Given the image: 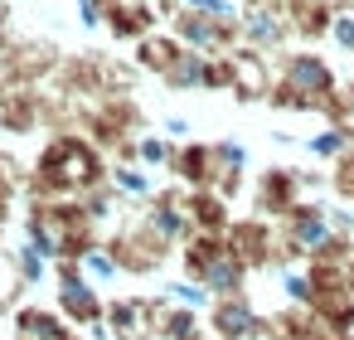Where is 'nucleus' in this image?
<instances>
[{"label":"nucleus","instance_id":"f257e3e1","mask_svg":"<svg viewBox=\"0 0 354 340\" xmlns=\"http://www.w3.org/2000/svg\"><path fill=\"white\" fill-rule=\"evenodd\" d=\"M330 88H335V73H330V64H325V59L301 54V59H291V64H286V93H281V98L306 102V98H325Z\"/></svg>","mask_w":354,"mask_h":340},{"label":"nucleus","instance_id":"f03ea898","mask_svg":"<svg viewBox=\"0 0 354 340\" xmlns=\"http://www.w3.org/2000/svg\"><path fill=\"white\" fill-rule=\"evenodd\" d=\"M59 306H64V316L78 321V325H88V321L102 316V301H97L93 282H88L73 262H64V272H59Z\"/></svg>","mask_w":354,"mask_h":340},{"label":"nucleus","instance_id":"7ed1b4c3","mask_svg":"<svg viewBox=\"0 0 354 340\" xmlns=\"http://www.w3.org/2000/svg\"><path fill=\"white\" fill-rule=\"evenodd\" d=\"M175 39H180L185 49H194V54H218V49L233 44L228 25H218V20H209V15H194V10H185V15L175 20Z\"/></svg>","mask_w":354,"mask_h":340},{"label":"nucleus","instance_id":"20e7f679","mask_svg":"<svg viewBox=\"0 0 354 340\" xmlns=\"http://www.w3.org/2000/svg\"><path fill=\"white\" fill-rule=\"evenodd\" d=\"M209 311H214V325H218L223 340H243V335L262 330V316H257V306L248 296H218Z\"/></svg>","mask_w":354,"mask_h":340},{"label":"nucleus","instance_id":"39448f33","mask_svg":"<svg viewBox=\"0 0 354 340\" xmlns=\"http://www.w3.org/2000/svg\"><path fill=\"white\" fill-rule=\"evenodd\" d=\"M291 238H296V248H310V253H325V248L339 243L330 233V224H325V204H315V209L296 204L291 209Z\"/></svg>","mask_w":354,"mask_h":340},{"label":"nucleus","instance_id":"423d86ee","mask_svg":"<svg viewBox=\"0 0 354 340\" xmlns=\"http://www.w3.org/2000/svg\"><path fill=\"white\" fill-rule=\"evenodd\" d=\"M194 282H204L214 301H218V296H233V292H238V282H243V262H238V258H228V253H214V258L199 267V277H194Z\"/></svg>","mask_w":354,"mask_h":340},{"label":"nucleus","instance_id":"0eeeda50","mask_svg":"<svg viewBox=\"0 0 354 340\" xmlns=\"http://www.w3.org/2000/svg\"><path fill=\"white\" fill-rule=\"evenodd\" d=\"M243 35H248V44L267 49V44H281L286 25H281V15H272L267 6H252V10L243 15Z\"/></svg>","mask_w":354,"mask_h":340},{"label":"nucleus","instance_id":"6e6552de","mask_svg":"<svg viewBox=\"0 0 354 340\" xmlns=\"http://www.w3.org/2000/svg\"><path fill=\"white\" fill-rule=\"evenodd\" d=\"M189 224H194V219H189L175 199H160V204L151 209V229H156V238H185Z\"/></svg>","mask_w":354,"mask_h":340},{"label":"nucleus","instance_id":"1a4fd4ad","mask_svg":"<svg viewBox=\"0 0 354 340\" xmlns=\"http://www.w3.org/2000/svg\"><path fill=\"white\" fill-rule=\"evenodd\" d=\"M78 272H83V277H88L93 287H112V282H117V272H122V262H117V258H112L107 248H88V253H83V267H78Z\"/></svg>","mask_w":354,"mask_h":340},{"label":"nucleus","instance_id":"9d476101","mask_svg":"<svg viewBox=\"0 0 354 340\" xmlns=\"http://www.w3.org/2000/svg\"><path fill=\"white\" fill-rule=\"evenodd\" d=\"M20 335H25V340H68L64 325H59L49 311H20Z\"/></svg>","mask_w":354,"mask_h":340},{"label":"nucleus","instance_id":"9b49d317","mask_svg":"<svg viewBox=\"0 0 354 340\" xmlns=\"http://www.w3.org/2000/svg\"><path fill=\"white\" fill-rule=\"evenodd\" d=\"M165 296H170V301H180V306H185V311H194V316L214 306V296H209V287H204V282H170V287H165Z\"/></svg>","mask_w":354,"mask_h":340},{"label":"nucleus","instance_id":"f8f14e48","mask_svg":"<svg viewBox=\"0 0 354 340\" xmlns=\"http://www.w3.org/2000/svg\"><path fill=\"white\" fill-rule=\"evenodd\" d=\"M344 146H349V136H344L339 127H325V132L306 136V151H310L315 161H335V156H344Z\"/></svg>","mask_w":354,"mask_h":340},{"label":"nucleus","instance_id":"ddd939ff","mask_svg":"<svg viewBox=\"0 0 354 340\" xmlns=\"http://www.w3.org/2000/svg\"><path fill=\"white\" fill-rule=\"evenodd\" d=\"M185 10H194V15H209V20H218V25H238V20H243L238 0H185Z\"/></svg>","mask_w":354,"mask_h":340},{"label":"nucleus","instance_id":"4468645a","mask_svg":"<svg viewBox=\"0 0 354 340\" xmlns=\"http://www.w3.org/2000/svg\"><path fill=\"white\" fill-rule=\"evenodd\" d=\"M291 185H296V180H291L286 170H267V175H262V199H267V204H277V209H286V204H296Z\"/></svg>","mask_w":354,"mask_h":340},{"label":"nucleus","instance_id":"2eb2a0df","mask_svg":"<svg viewBox=\"0 0 354 340\" xmlns=\"http://www.w3.org/2000/svg\"><path fill=\"white\" fill-rule=\"evenodd\" d=\"M136 161H141L146 170H151V165H170V161H175V146H170L165 136H141V141H136Z\"/></svg>","mask_w":354,"mask_h":340},{"label":"nucleus","instance_id":"dca6fc26","mask_svg":"<svg viewBox=\"0 0 354 340\" xmlns=\"http://www.w3.org/2000/svg\"><path fill=\"white\" fill-rule=\"evenodd\" d=\"M277 277H281V292H286L291 301H310V296H315V282H310V272H301V267H281Z\"/></svg>","mask_w":354,"mask_h":340},{"label":"nucleus","instance_id":"f3484780","mask_svg":"<svg viewBox=\"0 0 354 340\" xmlns=\"http://www.w3.org/2000/svg\"><path fill=\"white\" fill-rule=\"evenodd\" d=\"M117 190L127 195V199H146L151 195V180H146V170H131V165H117Z\"/></svg>","mask_w":354,"mask_h":340},{"label":"nucleus","instance_id":"a211bd4d","mask_svg":"<svg viewBox=\"0 0 354 340\" xmlns=\"http://www.w3.org/2000/svg\"><path fill=\"white\" fill-rule=\"evenodd\" d=\"M15 262H20V277H25V282H39V277L49 272V258H44L35 243H20V258H15Z\"/></svg>","mask_w":354,"mask_h":340},{"label":"nucleus","instance_id":"6ab92c4d","mask_svg":"<svg viewBox=\"0 0 354 340\" xmlns=\"http://www.w3.org/2000/svg\"><path fill=\"white\" fill-rule=\"evenodd\" d=\"M175 161L189 180H209V146H185V156H175Z\"/></svg>","mask_w":354,"mask_h":340},{"label":"nucleus","instance_id":"aec40b11","mask_svg":"<svg viewBox=\"0 0 354 340\" xmlns=\"http://www.w3.org/2000/svg\"><path fill=\"white\" fill-rule=\"evenodd\" d=\"M141 321H146V311H141V301H117V306H112V325H117L122 335H131V330H136Z\"/></svg>","mask_w":354,"mask_h":340},{"label":"nucleus","instance_id":"412c9836","mask_svg":"<svg viewBox=\"0 0 354 340\" xmlns=\"http://www.w3.org/2000/svg\"><path fill=\"white\" fill-rule=\"evenodd\" d=\"M165 335H170V340H199V321H194V311H185V306H180V311L170 316Z\"/></svg>","mask_w":354,"mask_h":340},{"label":"nucleus","instance_id":"4be33fe9","mask_svg":"<svg viewBox=\"0 0 354 340\" xmlns=\"http://www.w3.org/2000/svg\"><path fill=\"white\" fill-rule=\"evenodd\" d=\"M214 161L228 165V170H243V165H248V146H243V141H218V146H214Z\"/></svg>","mask_w":354,"mask_h":340},{"label":"nucleus","instance_id":"5701e85b","mask_svg":"<svg viewBox=\"0 0 354 340\" xmlns=\"http://www.w3.org/2000/svg\"><path fill=\"white\" fill-rule=\"evenodd\" d=\"M330 39H335L339 49H349V54H354V15H344V10H339V15L330 20Z\"/></svg>","mask_w":354,"mask_h":340},{"label":"nucleus","instance_id":"b1692460","mask_svg":"<svg viewBox=\"0 0 354 340\" xmlns=\"http://www.w3.org/2000/svg\"><path fill=\"white\" fill-rule=\"evenodd\" d=\"M165 132H170V136H185L189 127H185V117H165Z\"/></svg>","mask_w":354,"mask_h":340},{"label":"nucleus","instance_id":"393cba45","mask_svg":"<svg viewBox=\"0 0 354 340\" xmlns=\"http://www.w3.org/2000/svg\"><path fill=\"white\" fill-rule=\"evenodd\" d=\"M78 6H93V0H78Z\"/></svg>","mask_w":354,"mask_h":340}]
</instances>
